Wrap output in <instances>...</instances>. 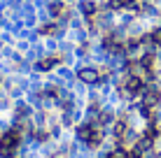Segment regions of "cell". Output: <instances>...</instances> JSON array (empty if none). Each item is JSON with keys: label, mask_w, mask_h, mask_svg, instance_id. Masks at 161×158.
Returning a JSON list of instances; mask_svg holds the SVG:
<instances>
[{"label": "cell", "mask_w": 161, "mask_h": 158, "mask_svg": "<svg viewBox=\"0 0 161 158\" xmlns=\"http://www.w3.org/2000/svg\"><path fill=\"white\" fill-rule=\"evenodd\" d=\"M61 63V56H44L40 61H35V70L37 72H52V70H56Z\"/></svg>", "instance_id": "obj_3"}, {"label": "cell", "mask_w": 161, "mask_h": 158, "mask_svg": "<svg viewBox=\"0 0 161 158\" xmlns=\"http://www.w3.org/2000/svg\"><path fill=\"white\" fill-rule=\"evenodd\" d=\"M65 12H68V5H65L63 0H52V3H47V14L52 16V19H61Z\"/></svg>", "instance_id": "obj_5"}, {"label": "cell", "mask_w": 161, "mask_h": 158, "mask_svg": "<svg viewBox=\"0 0 161 158\" xmlns=\"http://www.w3.org/2000/svg\"><path fill=\"white\" fill-rule=\"evenodd\" d=\"M129 154H131V151L126 149L124 144H121V146H117V149H114V151H112V154H110L108 158H129Z\"/></svg>", "instance_id": "obj_7"}, {"label": "cell", "mask_w": 161, "mask_h": 158, "mask_svg": "<svg viewBox=\"0 0 161 158\" xmlns=\"http://www.w3.org/2000/svg\"><path fill=\"white\" fill-rule=\"evenodd\" d=\"M40 33L44 37H56V35H61V23H47L40 28Z\"/></svg>", "instance_id": "obj_6"}, {"label": "cell", "mask_w": 161, "mask_h": 158, "mask_svg": "<svg viewBox=\"0 0 161 158\" xmlns=\"http://www.w3.org/2000/svg\"><path fill=\"white\" fill-rule=\"evenodd\" d=\"M19 130H7V133L0 135V156L3 158H9L16 151V146H19Z\"/></svg>", "instance_id": "obj_1"}, {"label": "cell", "mask_w": 161, "mask_h": 158, "mask_svg": "<svg viewBox=\"0 0 161 158\" xmlns=\"http://www.w3.org/2000/svg\"><path fill=\"white\" fill-rule=\"evenodd\" d=\"M101 77H103V68H96V65H84L77 70V79L84 84H98Z\"/></svg>", "instance_id": "obj_2"}, {"label": "cell", "mask_w": 161, "mask_h": 158, "mask_svg": "<svg viewBox=\"0 0 161 158\" xmlns=\"http://www.w3.org/2000/svg\"><path fill=\"white\" fill-rule=\"evenodd\" d=\"M80 14L91 23V21L96 19V14H98V5L93 3V0H80Z\"/></svg>", "instance_id": "obj_4"}]
</instances>
